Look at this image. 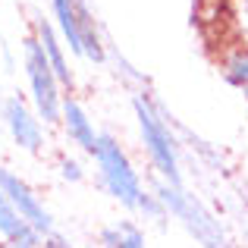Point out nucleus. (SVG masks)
<instances>
[{
  "label": "nucleus",
  "mask_w": 248,
  "mask_h": 248,
  "mask_svg": "<svg viewBox=\"0 0 248 248\" xmlns=\"http://www.w3.org/2000/svg\"><path fill=\"white\" fill-rule=\"evenodd\" d=\"M0 192L10 198V204L19 211V217L29 223L31 232L38 236H47V232H57L54 226V214L47 211V204L41 201V195L10 167H0Z\"/></svg>",
  "instance_id": "5"
},
{
  "label": "nucleus",
  "mask_w": 248,
  "mask_h": 248,
  "mask_svg": "<svg viewBox=\"0 0 248 248\" xmlns=\"http://www.w3.org/2000/svg\"><path fill=\"white\" fill-rule=\"evenodd\" d=\"M223 41L248 44V0H223Z\"/></svg>",
  "instance_id": "12"
},
{
  "label": "nucleus",
  "mask_w": 248,
  "mask_h": 248,
  "mask_svg": "<svg viewBox=\"0 0 248 248\" xmlns=\"http://www.w3.org/2000/svg\"><path fill=\"white\" fill-rule=\"evenodd\" d=\"M211 3H217V0H195V10H204V6H211Z\"/></svg>",
  "instance_id": "16"
},
{
  "label": "nucleus",
  "mask_w": 248,
  "mask_h": 248,
  "mask_svg": "<svg viewBox=\"0 0 248 248\" xmlns=\"http://www.w3.org/2000/svg\"><path fill=\"white\" fill-rule=\"evenodd\" d=\"M57 170H60V176H63L66 182H73V186L85 179V167L73 157V154H63V157L57 160Z\"/></svg>",
  "instance_id": "15"
},
{
  "label": "nucleus",
  "mask_w": 248,
  "mask_h": 248,
  "mask_svg": "<svg viewBox=\"0 0 248 248\" xmlns=\"http://www.w3.org/2000/svg\"><path fill=\"white\" fill-rule=\"evenodd\" d=\"M245 239H248V232H245Z\"/></svg>",
  "instance_id": "18"
},
{
  "label": "nucleus",
  "mask_w": 248,
  "mask_h": 248,
  "mask_svg": "<svg viewBox=\"0 0 248 248\" xmlns=\"http://www.w3.org/2000/svg\"><path fill=\"white\" fill-rule=\"evenodd\" d=\"M242 94H245V101H248V88H245V91H242Z\"/></svg>",
  "instance_id": "17"
},
{
  "label": "nucleus",
  "mask_w": 248,
  "mask_h": 248,
  "mask_svg": "<svg viewBox=\"0 0 248 248\" xmlns=\"http://www.w3.org/2000/svg\"><path fill=\"white\" fill-rule=\"evenodd\" d=\"M91 160H94V167H97V179H101L104 192L120 207L139 211L141 198H145V192H148V182L141 179V173L135 170L126 148L110 132H101L94 151H91Z\"/></svg>",
  "instance_id": "3"
},
{
  "label": "nucleus",
  "mask_w": 248,
  "mask_h": 248,
  "mask_svg": "<svg viewBox=\"0 0 248 248\" xmlns=\"http://www.w3.org/2000/svg\"><path fill=\"white\" fill-rule=\"evenodd\" d=\"M60 129H63V135L69 139V145H76L79 151H85V154L91 157V151H94L97 135H101V132L94 129V123H91L88 110L82 107V101H79V97H73V94H66V97H63Z\"/></svg>",
  "instance_id": "8"
},
{
  "label": "nucleus",
  "mask_w": 248,
  "mask_h": 248,
  "mask_svg": "<svg viewBox=\"0 0 248 248\" xmlns=\"http://www.w3.org/2000/svg\"><path fill=\"white\" fill-rule=\"evenodd\" d=\"M132 113L139 126V139L145 145L148 164L154 170V179L182 186V157H179V139L173 132V123L167 120L164 107L148 91L132 94Z\"/></svg>",
  "instance_id": "1"
},
{
  "label": "nucleus",
  "mask_w": 248,
  "mask_h": 248,
  "mask_svg": "<svg viewBox=\"0 0 248 248\" xmlns=\"http://www.w3.org/2000/svg\"><path fill=\"white\" fill-rule=\"evenodd\" d=\"M3 126L10 132L13 145L25 154H41L44 151V123L38 116V110L25 101L22 94H10L0 107Z\"/></svg>",
  "instance_id": "6"
},
{
  "label": "nucleus",
  "mask_w": 248,
  "mask_h": 248,
  "mask_svg": "<svg viewBox=\"0 0 248 248\" xmlns=\"http://www.w3.org/2000/svg\"><path fill=\"white\" fill-rule=\"evenodd\" d=\"M10 248H76V245L69 242L66 236H60V232H47V236H38V232H29L25 239L13 242Z\"/></svg>",
  "instance_id": "14"
},
{
  "label": "nucleus",
  "mask_w": 248,
  "mask_h": 248,
  "mask_svg": "<svg viewBox=\"0 0 248 248\" xmlns=\"http://www.w3.org/2000/svg\"><path fill=\"white\" fill-rule=\"evenodd\" d=\"M22 66H25V82H29V97L31 107L38 110L44 126H60V113H63V85L57 79L54 66L47 63L41 44L35 35H29L22 41Z\"/></svg>",
  "instance_id": "4"
},
{
  "label": "nucleus",
  "mask_w": 248,
  "mask_h": 248,
  "mask_svg": "<svg viewBox=\"0 0 248 248\" xmlns=\"http://www.w3.org/2000/svg\"><path fill=\"white\" fill-rule=\"evenodd\" d=\"M29 223H25L22 217H19V211L10 204V198H6L3 192H0V236L6 239V242H19V239L29 236Z\"/></svg>",
  "instance_id": "13"
},
{
  "label": "nucleus",
  "mask_w": 248,
  "mask_h": 248,
  "mask_svg": "<svg viewBox=\"0 0 248 248\" xmlns=\"http://www.w3.org/2000/svg\"><path fill=\"white\" fill-rule=\"evenodd\" d=\"M101 248H148L145 230L135 220H120L101 230Z\"/></svg>",
  "instance_id": "11"
},
{
  "label": "nucleus",
  "mask_w": 248,
  "mask_h": 248,
  "mask_svg": "<svg viewBox=\"0 0 248 248\" xmlns=\"http://www.w3.org/2000/svg\"><path fill=\"white\" fill-rule=\"evenodd\" d=\"M151 188H154V195L164 201L167 214L179 220L182 230H186L201 248H236L232 239H230V232H226V226H223V220H220L198 195L186 192V186H170V182L154 179Z\"/></svg>",
  "instance_id": "2"
},
{
  "label": "nucleus",
  "mask_w": 248,
  "mask_h": 248,
  "mask_svg": "<svg viewBox=\"0 0 248 248\" xmlns=\"http://www.w3.org/2000/svg\"><path fill=\"white\" fill-rule=\"evenodd\" d=\"M217 69L226 85L245 91L248 88V44L242 41H223L217 50Z\"/></svg>",
  "instance_id": "9"
},
{
  "label": "nucleus",
  "mask_w": 248,
  "mask_h": 248,
  "mask_svg": "<svg viewBox=\"0 0 248 248\" xmlns=\"http://www.w3.org/2000/svg\"><path fill=\"white\" fill-rule=\"evenodd\" d=\"M31 35L38 38V44H41L44 57H47V63L54 66L57 79H60V85L66 91H73L76 85V73L69 69V57H66V41L60 38V31H57V25L50 22V19L38 16L35 22H31Z\"/></svg>",
  "instance_id": "7"
},
{
  "label": "nucleus",
  "mask_w": 248,
  "mask_h": 248,
  "mask_svg": "<svg viewBox=\"0 0 248 248\" xmlns=\"http://www.w3.org/2000/svg\"><path fill=\"white\" fill-rule=\"evenodd\" d=\"M54 10V25L60 31V38L66 41L69 54L82 57V25H79V3L76 0H50Z\"/></svg>",
  "instance_id": "10"
}]
</instances>
